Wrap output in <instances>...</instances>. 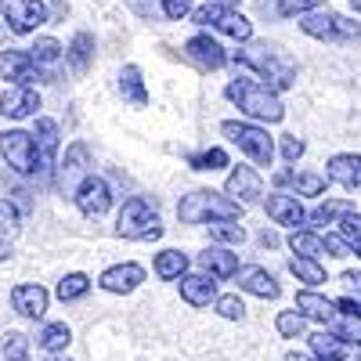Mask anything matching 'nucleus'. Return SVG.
<instances>
[{"mask_svg": "<svg viewBox=\"0 0 361 361\" xmlns=\"http://www.w3.org/2000/svg\"><path fill=\"white\" fill-rule=\"evenodd\" d=\"M224 195L235 199L238 206H257V202H264V180H260V173L253 166H235L228 173Z\"/></svg>", "mask_w": 361, "mask_h": 361, "instance_id": "f8f14e48", "label": "nucleus"}, {"mask_svg": "<svg viewBox=\"0 0 361 361\" xmlns=\"http://www.w3.org/2000/svg\"><path fill=\"white\" fill-rule=\"evenodd\" d=\"M188 166L192 170H224L228 166V152H224V148H206V152L188 159Z\"/></svg>", "mask_w": 361, "mask_h": 361, "instance_id": "ea45409f", "label": "nucleus"}, {"mask_svg": "<svg viewBox=\"0 0 361 361\" xmlns=\"http://www.w3.org/2000/svg\"><path fill=\"white\" fill-rule=\"evenodd\" d=\"M116 235L119 238H134V243H148V238H159L163 235V224H159V209L152 199L145 195H134L123 202L116 217Z\"/></svg>", "mask_w": 361, "mask_h": 361, "instance_id": "39448f33", "label": "nucleus"}, {"mask_svg": "<svg viewBox=\"0 0 361 361\" xmlns=\"http://www.w3.org/2000/svg\"><path fill=\"white\" fill-rule=\"evenodd\" d=\"M119 94H123L134 109L148 105V90H145V80H141L137 66H123V69H119Z\"/></svg>", "mask_w": 361, "mask_h": 361, "instance_id": "a878e982", "label": "nucleus"}, {"mask_svg": "<svg viewBox=\"0 0 361 361\" xmlns=\"http://www.w3.org/2000/svg\"><path fill=\"white\" fill-rule=\"evenodd\" d=\"M73 202H76V209L83 217H102V214H109V206H112V188L105 185L102 177L87 173L76 185V192H73Z\"/></svg>", "mask_w": 361, "mask_h": 361, "instance_id": "9d476101", "label": "nucleus"}, {"mask_svg": "<svg viewBox=\"0 0 361 361\" xmlns=\"http://www.w3.org/2000/svg\"><path fill=\"white\" fill-rule=\"evenodd\" d=\"M296 25L300 33H307L311 40H322V44H361V22L329 8H314L307 15H300Z\"/></svg>", "mask_w": 361, "mask_h": 361, "instance_id": "7ed1b4c3", "label": "nucleus"}, {"mask_svg": "<svg viewBox=\"0 0 361 361\" xmlns=\"http://www.w3.org/2000/svg\"><path fill=\"white\" fill-rule=\"evenodd\" d=\"M159 4H163V15H166L170 22H180L185 15H192L195 0H159Z\"/></svg>", "mask_w": 361, "mask_h": 361, "instance_id": "c03bdc74", "label": "nucleus"}, {"mask_svg": "<svg viewBox=\"0 0 361 361\" xmlns=\"http://www.w3.org/2000/svg\"><path fill=\"white\" fill-rule=\"evenodd\" d=\"M0 11H4L11 33H18V37L37 33V29L47 22V4L44 0H0Z\"/></svg>", "mask_w": 361, "mask_h": 361, "instance_id": "1a4fd4ad", "label": "nucleus"}, {"mask_svg": "<svg viewBox=\"0 0 361 361\" xmlns=\"http://www.w3.org/2000/svg\"><path fill=\"white\" fill-rule=\"evenodd\" d=\"M293 192L296 195H307V199H314V195H325V185H329V177L325 173H314V170H304V173H293Z\"/></svg>", "mask_w": 361, "mask_h": 361, "instance_id": "72a5a7b5", "label": "nucleus"}, {"mask_svg": "<svg viewBox=\"0 0 361 361\" xmlns=\"http://www.w3.org/2000/svg\"><path fill=\"white\" fill-rule=\"evenodd\" d=\"M304 152H307L304 137H296V134H286V137H282V159H286V163H296Z\"/></svg>", "mask_w": 361, "mask_h": 361, "instance_id": "49530a36", "label": "nucleus"}, {"mask_svg": "<svg viewBox=\"0 0 361 361\" xmlns=\"http://www.w3.org/2000/svg\"><path fill=\"white\" fill-rule=\"evenodd\" d=\"M25 350H29V340H25L22 333H8V340H4L8 361H11V357H25Z\"/></svg>", "mask_w": 361, "mask_h": 361, "instance_id": "de8ad7c7", "label": "nucleus"}, {"mask_svg": "<svg viewBox=\"0 0 361 361\" xmlns=\"http://www.w3.org/2000/svg\"><path fill=\"white\" fill-rule=\"evenodd\" d=\"M199 264L214 279H235V271H238V257L228 253L224 246H209L206 253H199Z\"/></svg>", "mask_w": 361, "mask_h": 361, "instance_id": "5701e85b", "label": "nucleus"}, {"mask_svg": "<svg viewBox=\"0 0 361 361\" xmlns=\"http://www.w3.org/2000/svg\"><path fill=\"white\" fill-rule=\"evenodd\" d=\"M8 257H11V250H8V246H0V260H8Z\"/></svg>", "mask_w": 361, "mask_h": 361, "instance_id": "603ef678", "label": "nucleus"}, {"mask_svg": "<svg viewBox=\"0 0 361 361\" xmlns=\"http://www.w3.org/2000/svg\"><path fill=\"white\" fill-rule=\"evenodd\" d=\"M66 62L73 66V73L83 76L90 69V62H94V37H90V33H76L73 44L66 47Z\"/></svg>", "mask_w": 361, "mask_h": 361, "instance_id": "bb28decb", "label": "nucleus"}, {"mask_svg": "<svg viewBox=\"0 0 361 361\" xmlns=\"http://www.w3.org/2000/svg\"><path fill=\"white\" fill-rule=\"evenodd\" d=\"M275 329L286 336V340H296V336H304V329H307V318L300 314V311H282L275 318Z\"/></svg>", "mask_w": 361, "mask_h": 361, "instance_id": "58836bf2", "label": "nucleus"}, {"mask_svg": "<svg viewBox=\"0 0 361 361\" xmlns=\"http://www.w3.org/2000/svg\"><path fill=\"white\" fill-rule=\"evenodd\" d=\"M22 228V214L18 206L11 199H0V243H8V238H15Z\"/></svg>", "mask_w": 361, "mask_h": 361, "instance_id": "c9c22d12", "label": "nucleus"}, {"mask_svg": "<svg viewBox=\"0 0 361 361\" xmlns=\"http://www.w3.org/2000/svg\"><path fill=\"white\" fill-rule=\"evenodd\" d=\"M238 214H243V206H238L235 199H228L224 192H214V188L188 192L185 199L177 202V217L185 221V224H206V221H214V217L238 221Z\"/></svg>", "mask_w": 361, "mask_h": 361, "instance_id": "20e7f679", "label": "nucleus"}, {"mask_svg": "<svg viewBox=\"0 0 361 361\" xmlns=\"http://www.w3.org/2000/svg\"><path fill=\"white\" fill-rule=\"evenodd\" d=\"M347 209H354V202L350 199H325L318 209H311L307 214V224L311 228H325V224H333V221H340Z\"/></svg>", "mask_w": 361, "mask_h": 361, "instance_id": "c756f323", "label": "nucleus"}, {"mask_svg": "<svg viewBox=\"0 0 361 361\" xmlns=\"http://www.w3.org/2000/svg\"><path fill=\"white\" fill-rule=\"evenodd\" d=\"M185 271H188V257L180 253V250H163V253L156 257V275H159V279H166V282L180 279Z\"/></svg>", "mask_w": 361, "mask_h": 361, "instance_id": "2f4dec72", "label": "nucleus"}, {"mask_svg": "<svg viewBox=\"0 0 361 361\" xmlns=\"http://www.w3.org/2000/svg\"><path fill=\"white\" fill-rule=\"evenodd\" d=\"M329 0H260V11L271 15V18H300V15H307L314 8H325Z\"/></svg>", "mask_w": 361, "mask_h": 361, "instance_id": "393cba45", "label": "nucleus"}, {"mask_svg": "<svg viewBox=\"0 0 361 361\" xmlns=\"http://www.w3.org/2000/svg\"><path fill=\"white\" fill-rule=\"evenodd\" d=\"M33 141H37L40 173H51V170H54V159H58V145H62V134H58V123H54L51 116H40V119H37Z\"/></svg>", "mask_w": 361, "mask_h": 361, "instance_id": "dca6fc26", "label": "nucleus"}, {"mask_svg": "<svg viewBox=\"0 0 361 361\" xmlns=\"http://www.w3.org/2000/svg\"><path fill=\"white\" fill-rule=\"evenodd\" d=\"M289 271L296 275V282H307V286H322L325 282V267L318 260H311V257H293Z\"/></svg>", "mask_w": 361, "mask_h": 361, "instance_id": "f704fd0d", "label": "nucleus"}, {"mask_svg": "<svg viewBox=\"0 0 361 361\" xmlns=\"http://www.w3.org/2000/svg\"><path fill=\"white\" fill-rule=\"evenodd\" d=\"M11 361H25V357H11Z\"/></svg>", "mask_w": 361, "mask_h": 361, "instance_id": "4d7b16f0", "label": "nucleus"}, {"mask_svg": "<svg viewBox=\"0 0 361 361\" xmlns=\"http://www.w3.org/2000/svg\"><path fill=\"white\" fill-rule=\"evenodd\" d=\"M87 163H90V152H87V145L76 141L69 152H66V163H62V173H58V185H62V192H76V185L87 177Z\"/></svg>", "mask_w": 361, "mask_h": 361, "instance_id": "4be33fe9", "label": "nucleus"}, {"mask_svg": "<svg viewBox=\"0 0 361 361\" xmlns=\"http://www.w3.org/2000/svg\"><path fill=\"white\" fill-rule=\"evenodd\" d=\"M333 322H336V336H340L343 343H357V347H361V314H357V311H343V314H336Z\"/></svg>", "mask_w": 361, "mask_h": 361, "instance_id": "e433bc0d", "label": "nucleus"}, {"mask_svg": "<svg viewBox=\"0 0 361 361\" xmlns=\"http://www.w3.org/2000/svg\"><path fill=\"white\" fill-rule=\"evenodd\" d=\"M47 289L44 286H37V282H22V286H15L11 289V307L22 314V318H44V311H47Z\"/></svg>", "mask_w": 361, "mask_h": 361, "instance_id": "aec40b11", "label": "nucleus"}, {"mask_svg": "<svg viewBox=\"0 0 361 361\" xmlns=\"http://www.w3.org/2000/svg\"><path fill=\"white\" fill-rule=\"evenodd\" d=\"M340 235L347 238L350 246L361 243V214H357V209H347V214L340 217Z\"/></svg>", "mask_w": 361, "mask_h": 361, "instance_id": "37998d69", "label": "nucleus"}, {"mask_svg": "<svg viewBox=\"0 0 361 361\" xmlns=\"http://www.w3.org/2000/svg\"><path fill=\"white\" fill-rule=\"evenodd\" d=\"M235 279H238V289L250 293V296H260V300H279V293H282L275 275L264 267H238Z\"/></svg>", "mask_w": 361, "mask_h": 361, "instance_id": "412c9836", "label": "nucleus"}, {"mask_svg": "<svg viewBox=\"0 0 361 361\" xmlns=\"http://www.w3.org/2000/svg\"><path fill=\"white\" fill-rule=\"evenodd\" d=\"M314 361H347L343 354H322V357H314Z\"/></svg>", "mask_w": 361, "mask_h": 361, "instance_id": "3c124183", "label": "nucleus"}, {"mask_svg": "<svg viewBox=\"0 0 361 361\" xmlns=\"http://www.w3.org/2000/svg\"><path fill=\"white\" fill-rule=\"evenodd\" d=\"M343 282H347V286H350V289L361 296V275H357V271H347V275H343Z\"/></svg>", "mask_w": 361, "mask_h": 361, "instance_id": "09e8293b", "label": "nucleus"}, {"mask_svg": "<svg viewBox=\"0 0 361 361\" xmlns=\"http://www.w3.org/2000/svg\"><path fill=\"white\" fill-rule=\"evenodd\" d=\"M357 361H361V354H357Z\"/></svg>", "mask_w": 361, "mask_h": 361, "instance_id": "bf43d9fd", "label": "nucleus"}, {"mask_svg": "<svg viewBox=\"0 0 361 361\" xmlns=\"http://www.w3.org/2000/svg\"><path fill=\"white\" fill-rule=\"evenodd\" d=\"M289 250H293L296 257H311V260H318V257L325 253L322 235H318V231H307V228H296V231L289 235Z\"/></svg>", "mask_w": 361, "mask_h": 361, "instance_id": "7c9ffc66", "label": "nucleus"}, {"mask_svg": "<svg viewBox=\"0 0 361 361\" xmlns=\"http://www.w3.org/2000/svg\"><path fill=\"white\" fill-rule=\"evenodd\" d=\"M350 8H354V11L361 15V0H350Z\"/></svg>", "mask_w": 361, "mask_h": 361, "instance_id": "864d4df0", "label": "nucleus"}, {"mask_svg": "<svg viewBox=\"0 0 361 361\" xmlns=\"http://www.w3.org/2000/svg\"><path fill=\"white\" fill-rule=\"evenodd\" d=\"M0 156L8 159V166L22 177L40 173V159H37V141L29 130H4L0 134Z\"/></svg>", "mask_w": 361, "mask_h": 361, "instance_id": "6e6552de", "label": "nucleus"}, {"mask_svg": "<svg viewBox=\"0 0 361 361\" xmlns=\"http://www.w3.org/2000/svg\"><path fill=\"white\" fill-rule=\"evenodd\" d=\"M141 282H145V267H141V264H116V267H109L105 275L98 279V286H102L105 293H116V296L134 293Z\"/></svg>", "mask_w": 361, "mask_h": 361, "instance_id": "6ab92c4d", "label": "nucleus"}, {"mask_svg": "<svg viewBox=\"0 0 361 361\" xmlns=\"http://www.w3.org/2000/svg\"><path fill=\"white\" fill-rule=\"evenodd\" d=\"M87 289H90V279L87 275H80V271H73V275H66L62 282H58V300H80V296H87Z\"/></svg>", "mask_w": 361, "mask_h": 361, "instance_id": "4c0bfd02", "label": "nucleus"}, {"mask_svg": "<svg viewBox=\"0 0 361 361\" xmlns=\"http://www.w3.org/2000/svg\"><path fill=\"white\" fill-rule=\"evenodd\" d=\"M54 73L40 69L29 51H0V80H11V83H47Z\"/></svg>", "mask_w": 361, "mask_h": 361, "instance_id": "9b49d317", "label": "nucleus"}, {"mask_svg": "<svg viewBox=\"0 0 361 361\" xmlns=\"http://www.w3.org/2000/svg\"><path fill=\"white\" fill-rule=\"evenodd\" d=\"M206 228H209L214 243H224V246H243L246 243V228L231 217H214V221H206Z\"/></svg>", "mask_w": 361, "mask_h": 361, "instance_id": "cd10ccee", "label": "nucleus"}, {"mask_svg": "<svg viewBox=\"0 0 361 361\" xmlns=\"http://www.w3.org/2000/svg\"><path fill=\"white\" fill-rule=\"evenodd\" d=\"M177 289H180V300L192 307H209L217 300V279L206 275V271H185L177 279Z\"/></svg>", "mask_w": 361, "mask_h": 361, "instance_id": "4468645a", "label": "nucleus"}, {"mask_svg": "<svg viewBox=\"0 0 361 361\" xmlns=\"http://www.w3.org/2000/svg\"><path fill=\"white\" fill-rule=\"evenodd\" d=\"M231 62L257 73V80L271 90H289L296 83V62L275 44H246L243 51L231 54Z\"/></svg>", "mask_w": 361, "mask_h": 361, "instance_id": "f257e3e1", "label": "nucleus"}, {"mask_svg": "<svg viewBox=\"0 0 361 361\" xmlns=\"http://www.w3.org/2000/svg\"><path fill=\"white\" fill-rule=\"evenodd\" d=\"M311 350H314V357H322V354H343V340L336 333H314L311 336Z\"/></svg>", "mask_w": 361, "mask_h": 361, "instance_id": "79ce46f5", "label": "nucleus"}, {"mask_svg": "<svg viewBox=\"0 0 361 361\" xmlns=\"http://www.w3.org/2000/svg\"><path fill=\"white\" fill-rule=\"evenodd\" d=\"M217 4H228V8H235V4H238V0H217Z\"/></svg>", "mask_w": 361, "mask_h": 361, "instance_id": "5fc2aeb1", "label": "nucleus"}, {"mask_svg": "<svg viewBox=\"0 0 361 361\" xmlns=\"http://www.w3.org/2000/svg\"><path fill=\"white\" fill-rule=\"evenodd\" d=\"M51 361H62V357H51Z\"/></svg>", "mask_w": 361, "mask_h": 361, "instance_id": "13d9d810", "label": "nucleus"}, {"mask_svg": "<svg viewBox=\"0 0 361 361\" xmlns=\"http://www.w3.org/2000/svg\"><path fill=\"white\" fill-rule=\"evenodd\" d=\"M322 246H325L329 257H350V253H354V246L347 243L340 231H336V235H325V238H322Z\"/></svg>", "mask_w": 361, "mask_h": 361, "instance_id": "a18cd8bd", "label": "nucleus"}, {"mask_svg": "<svg viewBox=\"0 0 361 361\" xmlns=\"http://www.w3.org/2000/svg\"><path fill=\"white\" fill-rule=\"evenodd\" d=\"M62 54H66V47L58 44L54 37H37L33 47H29V58H33L40 69H47V73H51L58 62H62Z\"/></svg>", "mask_w": 361, "mask_h": 361, "instance_id": "c85d7f7f", "label": "nucleus"}, {"mask_svg": "<svg viewBox=\"0 0 361 361\" xmlns=\"http://www.w3.org/2000/svg\"><path fill=\"white\" fill-rule=\"evenodd\" d=\"M325 177L333 180V185L347 188V192H361V156H354V152L333 156L325 166Z\"/></svg>", "mask_w": 361, "mask_h": 361, "instance_id": "a211bd4d", "label": "nucleus"}, {"mask_svg": "<svg viewBox=\"0 0 361 361\" xmlns=\"http://www.w3.org/2000/svg\"><path fill=\"white\" fill-rule=\"evenodd\" d=\"M267 217L275 221V224H282V228H304L307 224V209L296 202V195H282V192H275V195H267Z\"/></svg>", "mask_w": 361, "mask_h": 361, "instance_id": "f3484780", "label": "nucleus"}, {"mask_svg": "<svg viewBox=\"0 0 361 361\" xmlns=\"http://www.w3.org/2000/svg\"><path fill=\"white\" fill-rule=\"evenodd\" d=\"M185 54L192 58V62L199 69H224L228 66V51L209 37V33H195L188 44H185Z\"/></svg>", "mask_w": 361, "mask_h": 361, "instance_id": "2eb2a0df", "label": "nucleus"}, {"mask_svg": "<svg viewBox=\"0 0 361 361\" xmlns=\"http://www.w3.org/2000/svg\"><path fill=\"white\" fill-rule=\"evenodd\" d=\"M296 311L304 314V318L325 322V325L336 318V304H333V300H325V296H318L314 289H304V293H296Z\"/></svg>", "mask_w": 361, "mask_h": 361, "instance_id": "b1692460", "label": "nucleus"}, {"mask_svg": "<svg viewBox=\"0 0 361 361\" xmlns=\"http://www.w3.org/2000/svg\"><path fill=\"white\" fill-rule=\"evenodd\" d=\"M69 340H73V333H69V325H66V322H51V325H44V333L37 336V343H40L47 354L66 350V347H69Z\"/></svg>", "mask_w": 361, "mask_h": 361, "instance_id": "473e14b6", "label": "nucleus"}, {"mask_svg": "<svg viewBox=\"0 0 361 361\" xmlns=\"http://www.w3.org/2000/svg\"><path fill=\"white\" fill-rule=\"evenodd\" d=\"M221 134L231 145H238V152H246L257 166H271V159H275V141H271V134L260 123H253V119H224Z\"/></svg>", "mask_w": 361, "mask_h": 361, "instance_id": "423d86ee", "label": "nucleus"}, {"mask_svg": "<svg viewBox=\"0 0 361 361\" xmlns=\"http://www.w3.org/2000/svg\"><path fill=\"white\" fill-rule=\"evenodd\" d=\"M214 311H217L221 318H228V322H243V318H246V304H243L235 293L217 296V300H214Z\"/></svg>", "mask_w": 361, "mask_h": 361, "instance_id": "a19ab883", "label": "nucleus"}, {"mask_svg": "<svg viewBox=\"0 0 361 361\" xmlns=\"http://www.w3.org/2000/svg\"><path fill=\"white\" fill-rule=\"evenodd\" d=\"M354 253H357V257H361V243H354Z\"/></svg>", "mask_w": 361, "mask_h": 361, "instance_id": "6e6d98bb", "label": "nucleus"}, {"mask_svg": "<svg viewBox=\"0 0 361 361\" xmlns=\"http://www.w3.org/2000/svg\"><path fill=\"white\" fill-rule=\"evenodd\" d=\"M260 243H264V246H279V235H271V231H264V235H260Z\"/></svg>", "mask_w": 361, "mask_h": 361, "instance_id": "8fccbe9b", "label": "nucleus"}, {"mask_svg": "<svg viewBox=\"0 0 361 361\" xmlns=\"http://www.w3.org/2000/svg\"><path fill=\"white\" fill-rule=\"evenodd\" d=\"M40 90L33 83H11L4 94H0V116L8 119H25V116H37L40 109Z\"/></svg>", "mask_w": 361, "mask_h": 361, "instance_id": "ddd939ff", "label": "nucleus"}, {"mask_svg": "<svg viewBox=\"0 0 361 361\" xmlns=\"http://www.w3.org/2000/svg\"><path fill=\"white\" fill-rule=\"evenodd\" d=\"M192 22L202 29H217V33H224L231 40H243V44L253 40V22L228 4H217V0H209L202 8H192Z\"/></svg>", "mask_w": 361, "mask_h": 361, "instance_id": "0eeeda50", "label": "nucleus"}, {"mask_svg": "<svg viewBox=\"0 0 361 361\" xmlns=\"http://www.w3.org/2000/svg\"><path fill=\"white\" fill-rule=\"evenodd\" d=\"M224 94H228V102L238 105V112L250 116L253 123H282V116H286L279 90H271L260 80H231L224 87Z\"/></svg>", "mask_w": 361, "mask_h": 361, "instance_id": "f03ea898", "label": "nucleus"}]
</instances>
